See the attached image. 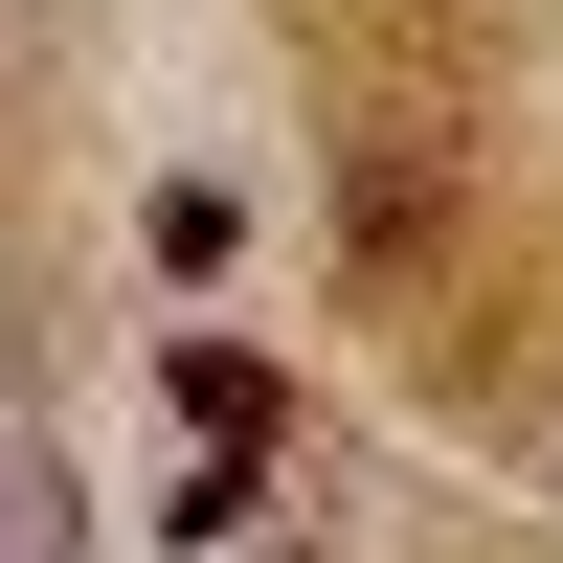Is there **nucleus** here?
I'll return each mask as SVG.
<instances>
[{
    "label": "nucleus",
    "mask_w": 563,
    "mask_h": 563,
    "mask_svg": "<svg viewBox=\"0 0 563 563\" xmlns=\"http://www.w3.org/2000/svg\"><path fill=\"white\" fill-rule=\"evenodd\" d=\"M90 541V496H68V451L45 429H0V563H68Z\"/></svg>",
    "instance_id": "1"
}]
</instances>
